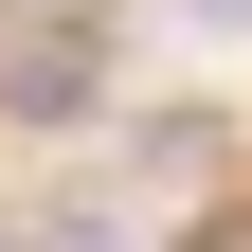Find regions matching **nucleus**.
I'll list each match as a JSON object with an SVG mask.
<instances>
[{"label":"nucleus","mask_w":252,"mask_h":252,"mask_svg":"<svg viewBox=\"0 0 252 252\" xmlns=\"http://www.w3.org/2000/svg\"><path fill=\"white\" fill-rule=\"evenodd\" d=\"M198 18H216V36H252V0H198Z\"/></svg>","instance_id":"f257e3e1"}]
</instances>
